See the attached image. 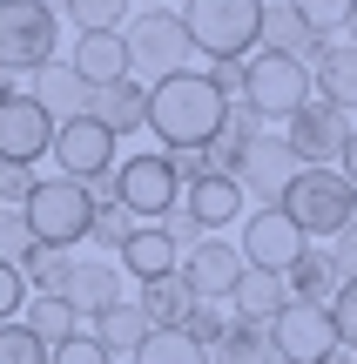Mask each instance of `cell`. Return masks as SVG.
Here are the masks:
<instances>
[{"label":"cell","instance_id":"obj_48","mask_svg":"<svg viewBox=\"0 0 357 364\" xmlns=\"http://www.w3.org/2000/svg\"><path fill=\"white\" fill-rule=\"evenodd\" d=\"M142 7H162V0H142Z\"/></svg>","mask_w":357,"mask_h":364},{"label":"cell","instance_id":"obj_11","mask_svg":"<svg viewBox=\"0 0 357 364\" xmlns=\"http://www.w3.org/2000/svg\"><path fill=\"white\" fill-rule=\"evenodd\" d=\"M270 351L283 364H324L337 351V324L331 311H317V304H290V311L270 324Z\"/></svg>","mask_w":357,"mask_h":364},{"label":"cell","instance_id":"obj_19","mask_svg":"<svg viewBox=\"0 0 357 364\" xmlns=\"http://www.w3.org/2000/svg\"><path fill=\"white\" fill-rule=\"evenodd\" d=\"M115 263H128V277H135V284H155V277H169L175 263H182V250L162 236V223H135V230H128V243L115 250Z\"/></svg>","mask_w":357,"mask_h":364},{"label":"cell","instance_id":"obj_30","mask_svg":"<svg viewBox=\"0 0 357 364\" xmlns=\"http://www.w3.org/2000/svg\"><path fill=\"white\" fill-rule=\"evenodd\" d=\"M128 364H209V351H202L189 331H148L128 351Z\"/></svg>","mask_w":357,"mask_h":364},{"label":"cell","instance_id":"obj_9","mask_svg":"<svg viewBox=\"0 0 357 364\" xmlns=\"http://www.w3.org/2000/svg\"><path fill=\"white\" fill-rule=\"evenodd\" d=\"M283 122H290V135H283V142H290V156L304 162V169H337V156H344V135L357 129L344 108L317 102V95H310V102H297Z\"/></svg>","mask_w":357,"mask_h":364},{"label":"cell","instance_id":"obj_45","mask_svg":"<svg viewBox=\"0 0 357 364\" xmlns=\"http://www.w3.org/2000/svg\"><path fill=\"white\" fill-rule=\"evenodd\" d=\"M21 81H27V75H7V68H0V102H7V95H21Z\"/></svg>","mask_w":357,"mask_h":364},{"label":"cell","instance_id":"obj_16","mask_svg":"<svg viewBox=\"0 0 357 364\" xmlns=\"http://www.w3.org/2000/svg\"><path fill=\"white\" fill-rule=\"evenodd\" d=\"M21 95H27V102H40L54 122H75V115H88V95H94V88L61 61V54H54V61H40L34 75H27V88H21Z\"/></svg>","mask_w":357,"mask_h":364},{"label":"cell","instance_id":"obj_34","mask_svg":"<svg viewBox=\"0 0 357 364\" xmlns=\"http://www.w3.org/2000/svg\"><path fill=\"white\" fill-rule=\"evenodd\" d=\"M0 364H48V344L27 324H0Z\"/></svg>","mask_w":357,"mask_h":364},{"label":"cell","instance_id":"obj_5","mask_svg":"<svg viewBox=\"0 0 357 364\" xmlns=\"http://www.w3.org/2000/svg\"><path fill=\"white\" fill-rule=\"evenodd\" d=\"M21 216H27V230H34V243H48V250H81V243H88L94 203H88L81 182L48 176V182H34V196L21 203Z\"/></svg>","mask_w":357,"mask_h":364},{"label":"cell","instance_id":"obj_23","mask_svg":"<svg viewBox=\"0 0 357 364\" xmlns=\"http://www.w3.org/2000/svg\"><path fill=\"white\" fill-rule=\"evenodd\" d=\"M337 284H344V277H337V263H331V250H297V263L290 270H283V290H290V304H331L337 297Z\"/></svg>","mask_w":357,"mask_h":364},{"label":"cell","instance_id":"obj_41","mask_svg":"<svg viewBox=\"0 0 357 364\" xmlns=\"http://www.w3.org/2000/svg\"><path fill=\"white\" fill-rule=\"evenodd\" d=\"M27 304V284H21V263H0V324H13Z\"/></svg>","mask_w":357,"mask_h":364},{"label":"cell","instance_id":"obj_22","mask_svg":"<svg viewBox=\"0 0 357 364\" xmlns=\"http://www.w3.org/2000/svg\"><path fill=\"white\" fill-rule=\"evenodd\" d=\"M310 95L331 108H357V48H344V41H331V48L317 54V68H310Z\"/></svg>","mask_w":357,"mask_h":364},{"label":"cell","instance_id":"obj_49","mask_svg":"<svg viewBox=\"0 0 357 364\" xmlns=\"http://www.w3.org/2000/svg\"><path fill=\"white\" fill-rule=\"evenodd\" d=\"M270 364H283V358H270Z\"/></svg>","mask_w":357,"mask_h":364},{"label":"cell","instance_id":"obj_4","mask_svg":"<svg viewBox=\"0 0 357 364\" xmlns=\"http://www.w3.org/2000/svg\"><path fill=\"white\" fill-rule=\"evenodd\" d=\"M121 48H128V75H148V88L169 81V75H182L189 54H196L182 14H169V7H142L128 21V34H121Z\"/></svg>","mask_w":357,"mask_h":364},{"label":"cell","instance_id":"obj_25","mask_svg":"<svg viewBox=\"0 0 357 364\" xmlns=\"http://www.w3.org/2000/svg\"><path fill=\"white\" fill-rule=\"evenodd\" d=\"M67 68H75L88 88H108V81H128V48H121V34H81Z\"/></svg>","mask_w":357,"mask_h":364},{"label":"cell","instance_id":"obj_35","mask_svg":"<svg viewBox=\"0 0 357 364\" xmlns=\"http://www.w3.org/2000/svg\"><path fill=\"white\" fill-rule=\"evenodd\" d=\"M324 311H331V324H337V344H344V351H357V277H344V284H337V297L324 304Z\"/></svg>","mask_w":357,"mask_h":364},{"label":"cell","instance_id":"obj_44","mask_svg":"<svg viewBox=\"0 0 357 364\" xmlns=\"http://www.w3.org/2000/svg\"><path fill=\"white\" fill-rule=\"evenodd\" d=\"M337 176H344V182H351V189H357V129L344 135V156H337Z\"/></svg>","mask_w":357,"mask_h":364},{"label":"cell","instance_id":"obj_27","mask_svg":"<svg viewBox=\"0 0 357 364\" xmlns=\"http://www.w3.org/2000/svg\"><path fill=\"white\" fill-rule=\"evenodd\" d=\"M67 270H75V250H48V243H34V250L21 257V284L34 290V297H61Z\"/></svg>","mask_w":357,"mask_h":364},{"label":"cell","instance_id":"obj_17","mask_svg":"<svg viewBox=\"0 0 357 364\" xmlns=\"http://www.w3.org/2000/svg\"><path fill=\"white\" fill-rule=\"evenodd\" d=\"M229 304H236V324H277L283 311H290V290H283V270H256V263H243L236 290H229Z\"/></svg>","mask_w":357,"mask_h":364},{"label":"cell","instance_id":"obj_33","mask_svg":"<svg viewBox=\"0 0 357 364\" xmlns=\"http://www.w3.org/2000/svg\"><path fill=\"white\" fill-rule=\"evenodd\" d=\"M344 7H351V0H290V14H297L317 41H331L337 27H344Z\"/></svg>","mask_w":357,"mask_h":364},{"label":"cell","instance_id":"obj_32","mask_svg":"<svg viewBox=\"0 0 357 364\" xmlns=\"http://www.w3.org/2000/svg\"><path fill=\"white\" fill-rule=\"evenodd\" d=\"M128 230H135V216H128L121 203H94V216H88V243H94V250L115 257V250L128 243Z\"/></svg>","mask_w":357,"mask_h":364},{"label":"cell","instance_id":"obj_14","mask_svg":"<svg viewBox=\"0 0 357 364\" xmlns=\"http://www.w3.org/2000/svg\"><path fill=\"white\" fill-rule=\"evenodd\" d=\"M304 169V162L290 156V142L283 135H256L250 142V156H243V169H236V189L243 196H256L263 209H277V196L290 189V176Z\"/></svg>","mask_w":357,"mask_h":364},{"label":"cell","instance_id":"obj_10","mask_svg":"<svg viewBox=\"0 0 357 364\" xmlns=\"http://www.w3.org/2000/svg\"><path fill=\"white\" fill-rule=\"evenodd\" d=\"M115 149H121V142H115L94 115H75V122H54V149H48V156L61 162L67 182H94V176H108V169L121 162Z\"/></svg>","mask_w":357,"mask_h":364},{"label":"cell","instance_id":"obj_1","mask_svg":"<svg viewBox=\"0 0 357 364\" xmlns=\"http://www.w3.org/2000/svg\"><path fill=\"white\" fill-rule=\"evenodd\" d=\"M223 95H216V81L209 75H169V81H155L148 88V122L142 129H155V142L162 149H209L216 142V129H223Z\"/></svg>","mask_w":357,"mask_h":364},{"label":"cell","instance_id":"obj_13","mask_svg":"<svg viewBox=\"0 0 357 364\" xmlns=\"http://www.w3.org/2000/svg\"><path fill=\"white\" fill-rule=\"evenodd\" d=\"M48 149H54V115L40 102H27V95H7L0 102V162L34 169Z\"/></svg>","mask_w":357,"mask_h":364},{"label":"cell","instance_id":"obj_12","mask_svg":"<svg viewBox=\"0 0 357 364\" xmlns=\"http://www.w3.org/2000/svg\"><path fill=\"white\" fill-rule=\"evenodd\" d=\"M297 250H304V230H297L283 209H250L236 230V257L256 263V270H290Z\"/></svg>","mask_w":357,"mask_h":364},{"label":"cell","instance_id":"obj_37","mask_svg":"<svg viewBox=\"0 0 357 364\" xmlns=\"http://www.w3.org/2000/svg\"><path fill=\"white\" fill-rule=\"evenodd\" d=\"M48 364H115V358H108L101 344L88 338V331H75L67 344H54V351H48Z\"/></svg>","mask_w":357,"mask_h":364},{"label":"cell","instance_id":"obj_28","mask_svg":"<svg viewBox=\"0 0 357 364\" xmlns=\"http://www.w3.org/2000/svg\"><path fill=\"white\" fill-rule=\"evenodd\" d=\"M277 351H270V331L263 324H236L229 317V331L209 344V364H270Z\"/></svg>","mask_w":357,"mask_h":364},{"label":"cell","instance_id":"obj_46","mask_svg":"<svg viewBox=\"0 0 357 364\" xmlns=\"http://www.w3.org/2000/svg\"><path fill=\"white\" fill-rule=\"evenodd\" d=\"M324 364H357V351H344V344H337V351H331V358H324Z\"/></svg>","mask_w":357,"mask_h":364},{"label":"cell","instance_id":"obj_20","mask_svg":"<svg viewBox=\"0 0 357 364\" xmlns=\"http://www.w3.org/2000/svg\"><path fill=\"white\" fill-rule=\"evenodd\" d=\"M243 203H250V196L236 189V176H202V182H189V189H182V209H189V216L202 223V236L229 230Z\"/></svg>","mask_w":357,"mask_h":364},{"label":"cell","instance_id":"obj_3","mask_svg":"<svg viewBox=\"0 0 357 364\" xmlns=\"http://www.w3.org/2000/svg\"><path fill=\"white\" fill-rule=\"evenodd\" d=\"M277 209L304 230V243H310V236H337L344 223H357V189L337 169H297L290 189L277 196Z\"/></svg>","mask_w":357,"mask_h":364},{"label":"cell","instance_id":"obj_18","mask_svg":"<svg viewBox=\"0 0 357 364\" xmlns=\"http://www.w3.org/2000/svg\"><path fill=\"white\" fill-rule=\"evenodd\" d=\"M88 115L121 142V135H135V129L148 122V88H142L135 75H128V81H108V88H94V95H88Z\"/></svg>","mask_w":357,"mask_h":364},{"label":"cell","instance_id":"obj_47","mask_svg":"<svg viewBox=\"0 0 357 364\" xmlns=\"http://www.w3.org/2000/svg\"><path fill=\"white\" fill-rule=\"evenodd\" d=\"M344 27H351V48H357V0H351V7H344Z\"/></svg>","mask_w":357,"mask_h":364},{"label":"cell","instance_id":"obj_26","mask_svg":"<svg viewBox=\"0 0 357 364\" xmlns=\"http://www.w3.org/2000/svg\"><path fill=\"white\" fill-rule=\"evenodd\" d=\"M88 338H94V344H101V351H108V358H128V351H135V344H142V338H148V317H142V311H135V304H108V311H101V317H94V331H88Z\"/></svg>","mask_w":357,"mask_h":364},{"label":"cell","instance_id":"obj_31","mask_svg":"<svg viewBox=\"0 0 357 364\" xmlns=\"http://www.w3.org/2000/svg\"><path fill=\"white\" fill-rule=\"evenodd\" d=\"M61 7L75 34H121V21H128V0H61Z\"/></svg>","mask_w":357,"mask_h":364},{"label":"cell","instance_id":"obj_21","mask_svg":"<svg viewBox=\"0 0 357 364\" xmlns=\"http://www.w3.org/2000/svg\"><path fill=\"white\" fill-rule=\"evenodd\" d=\"M61 297H67L75 317H101L108 304H121V263H75Z\"/></svg>","mask_w":357,"mask_h":364},{"label":"cell","instance_id":"obj_43","mask_svg":"<svg viewBox=\"0 0 357 364\" xmlns=\"http://www.w3.org/2000/svg\"><path fill=\"white\" fill-rule=\"evenodd\" d=\"M331 263H337V277H357V223H344L331 236Z\"/></svg>","mask_w":357,"mask_h":364},{"label":"cell","instance_id":"obj_29","mask_svg":"<svg viewBox=\"0 0 357 364\" xmlns=\"http://www.w3.org/2000/svg\"><path fill=\"white\" fill-rule=\"evenodd\" d=\"M21 324H27V331H34V338L54 351V344H67V338H75V324H81V317L67 311V297H27V304H21Z\"/></svg>","mask_w":357,"mask_h":364},{"label":"cell","instance_id":"obj_42","mask_svg":"<svg viewBox=\"0 0 357 364\" xmlns=\"http://www.w3.org/2000/svg\"><path fill=\"white\" fill-rule=\"evenodd\" d=\"M34 169H21V162H0V203H13V209H21L27 203V196H34Z\"/></svg>","mask_w":357,"mask_h":364},{"label":"cell","instance_id":"obj_38","mask_svg":"<svg viewBox=\"0 0 357 364\" xmlns=\"http://www.w3.org/2000/svg\"><path fill=\"white\" fill-rule=\"evenodd\" d=\"M182 331H189V338L202 344V351H209V344H216V338H223V331H229V317L216 311V304H196V311L182 317Z\"/></svg>","mask_w":357,"mask_h":364},{"label":"cell","instance_id":"obj_15","mask_svg":"<svg viewBox=\"0 0 357 364\" xmlns=\"http://www.w3.org/2000/svg\"><path fill=\"white\" fill-rule=\"evenodd\" d=\"M175 270H182L189 290H196V304H229V290H236V277H243V257H236V243L202 236V243L175 263Z\"/></svg>","mask_w":357,"mask_h":364},{"label":"cell","instance_id":"obj_24","mask_svg":"<svg viewBox=\"0 0 357 364\" xmlns=\"http://www.w3.org/2000/svg\"><path fill=\"white\" fill-rule=\"evenodd\" d=\"M135 311L148 317V331H182V317L196 311V290L182 284V270H169V277H155V284H142Z\"/></svg>","mask_w":357,"mask_h":364},{"label":"cell","instance_id":"obj_39","mask_svg":"<svg viewBox=\"0 0 357 364\" xmlns=\"http://www.w3.org/2000/svg\"><path fill=\"white\" fill-rule=\"evenodd\" d=\"M162 236H169V243H175V250H182V257H189V250H196V243H202V223H196V216H189V209H182V203H175V209H169V216H162Z\"/></svg>","mask_w":357,"mask_h":364},{"label":"cell","instance_id":"obj_7","mask_svg":"<svg viewBox=\"0 0 357 364\" xmlns=\"http://www.w3.org/2000/svg\"><path fill=\"white\" fill-rule=\"evenodd\" d=\"M115 203L128 209V216H142V223H162L175 203H182V182H175L169 169V156H121L115 162Z\"/></svg>","mask_w":357,"mask_h":364},{"label":"cell","instance_id":"obj_36","mask_svg":"<svg viewBox=\"0 0 357 364\" xmlns=\"http://www.w3.org/2000/svg\"><path fill=\"white\" fill-rule=\"evenodd\" d=\"M27 250H34V230H27V216L13 203H0V263H21Z\"/></svg>","mask_w":357,"mask_h":364},{"label":"cell","instance_id":"obj_6","mask_svg":"<svg viewBox=\"0 0 357 364\" xmlns=\"http://www.w3.org/2000/svg\"><path fill=\"white\" fill-rule=\"evenodd\" d=\"M61 48V14L40 0H0V68L7 75H34Z\"/></svg>","mask_w":357,"mask_h":364},{"label":"cell","instance_id":"obj_2","mask_svg":"<svg viewBox=\"0 0 357 364\" xmlns=\"http://www.w3.org/2000/svg\"><path fill=\"white\" fill-rule=\"evenodd\" d=\"M182 27L196 54L243 61L256 48V27H263V0H182Z\"/></svg>","mask_w":357,"mask_h":364},{"label":"cell","instance_id":"obj_8","mask_svg":"<svg viewBox=\"0 0 357 364\" xmlns=\"http://www.w3.org/2000/svg\"><path fill=\"white\" fill-rule=\"evenodd\" d=\"M243 102L263 122L290 115L297 102H310V68L290 61V54H250V61H243Z\"/></svg>","mask_w":357,"mask_h":364},{"label":"cell","instance_id":"obj_40","mask_svg":"<svg viewBox=\"0 0 357 364\" xmlns=\"http://www.w3.org/2000/svg\"><path fill=\"white\" fill-rule=\"evenodd\" d=\"M162 156H169V169H175L182 189H189V182H202V176H216L209 169V149H162Z\"/></svg>","mask_w":357,"mask_h":364}]
</instances>
